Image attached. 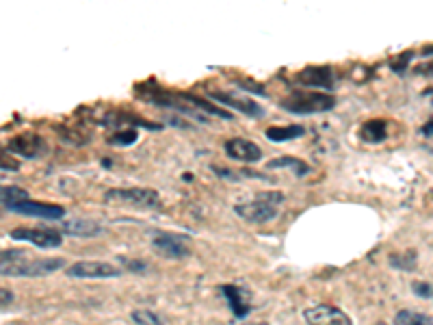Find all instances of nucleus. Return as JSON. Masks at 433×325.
I'll use <instances>...</instances> for the list:
<instances>
[{"mask_svg":"<svg viewBox=\"0 0 433 325\" xmlns=\"http://www.w3.org/2000/svg\"><path fill=\"white\" fill-rule=\"evenodd\" d=\"M284 111L295 115H314V113H327L336 107V95L325 91H308V89H293L282 102Z\"/></svg>","mask_w":433,"mask_h":325,"instance_id":"1","label":"nucleus"},{"mask_svg":"<svg viewBox=\"0 0 433 325\" xmlns=\"http://www.w3.org/2000/svg\"><path fill=\"white\" fill-rule=\"evenodd\" d=\"M284 202V195L279 191L260 193L253 202H243L234 206V215L249 223H269L279 215V204Z\"/></svg>","mask_w":433,"mask_h":325,"instance_id":"2","label":"nucleus"},{"mask_svg":"<svg viewBox=\"0 0 433 325\" xmlns=\"http://www.w3.org/2000/svg\"><path fill=\"white\" fill-rule=\"evenodd\" d=\"M63 258H33L29 260L27 256L11 263H0V273L7 278H39L55 273L63 267Z\"/></svg>","mask_w":433,"mask_h":325,"instance_id":"3","label":"nucleus"},{"mask_svg":"<svg viewBox=\"0 0 433 325\" xmlns=\"http://www.w3.org/2000/svg\"><path fill=\"white\" fill-rule=\"evenodd\" d=\"M105 202L128 204V206H135V208H159L161 197L154 189L128 187V189H109L105 193Z\"/></svg>","mask_w":433,"mask_h":325,"instance_id":"4","label":"nucleus"},{"mask_svg":"<svg viewBox=\"0 0 433 325\" xmlns=\"http://www.w3.org/2000/svg\"><path fill=\"white\" fill-rule=\"evenodd\" d=\"M152 234V249L163 256V258H171V260H180L187 258L191 254V241L182 234H173V232H149Z\"/></svg>","mask_w":433,"mask_h":325,"instance_id":"5","label":"nucleus"},{"mask_svg":"<svg viewBox=\"0 0 433 325\" xmlns=\"http://www.w3.org/2000/svg\"><path fill=\"white\" fill-rule=\"evenodd\" d=\"M67 276L69 278H79V280H98V278H119L121 271L113 267L111 263L105 260H81L67 267Z\"/></svg>","mask_w":433,"mask_h":325,"instance_id":"6","label":"nucleus"},{"mask_svg":"<svg viewBox=\"0 0 433 325\" xmlns=\"http://www.w3.org/2000/svg\"><path fill=\"white\" fill-rule=\"evenodd\" d=\"M13 241H29L41 249H55L63 245V232L55 228H15L11 230Z\"/></svg>","mask_w":433,"mask_h":325,"instance_id":"7","label":"nucleus"},{"mask_svg":"<svg viewBox=\"0 0 433 325\" xmlns=\"http://www.w3.org/2000/svg\"><path fill=\"white\" fill-rule=\"evenodd\" d=\"M213 100H217V102H221V105H225V107H232V109H237V111H241L243 115H247V117H262L265 115V109L258 105V102H253L251 98H245V95H241L239 91H211L208 93Z\"/></svg>","mask_w":433,"mask_h":325,"instance_id":"8","label":"nucleus"},{"mask_svg":"<svg viewBox=\"0 0 433 325\" xmlns=\"http://www.w3.org/2000/svg\"><path fill=\"white\" fill-rule=\"evenodd\" d=\"M303 319L308 325H353L351 319L340 308L329 306V304L308 308L303 312Z\"/></svg>","mask_w":433,"mask_h":325,"instance_id":"9","label":"nucleus"},{"mask_svg":"<svg viewBox=\"0 0 433 325\" xmlns=\"http://www.w3.org/2000/svg\"><path fill=\"white\" fill-rule=\"evenodd\" d=\"M7 147H9V152L24 157V159H39L46 154V143L35 133H24V135L13 137Z\"/></svg>","mask_w":433,"mask_h":325,"instance_id":"10","label":"nucleus"},{"mask_svg":"<svg viewBox=\"0 0 433 325\" xmlns=\"http://www.w3.org/2000/svg\"><path fill=\"white\" fill-rule=\"evenodd\" d=\"M9 213L18 215H27V217H37V219H63L65 208L57 204H48V202H35V199H24V202L15 204Z\"/></svg>","mask_w":433,"mask_h":325,"instance_id":"11","label":"nucleus"},{"mask_svg":"<svg viewBox=\"0 0 433 325\" xmlns=\"http://www.w3.org/2000/svg\"><path fill=\"white\" fill-rule=\"evenodd\" d=\"M295 83L303 87H317V89H334V69L332 67H305L295 74Z\"/></svg>","mask_w":433,"mask_h":325,"instance_id":"12","label":"nucleus"},{"mask_svg":"<svg viewBox=\"0 0 433 325\" xmlns=\"http://www.w3.org/2000/svg\"><path fill=\"white\" fill-rule=\"evenodd\" d=\"M223 147H225V154L239 163H258L262 159V150L249 139H241V137L227 139Z\"/></svg>","mask_w":433,"mask_h":325,"instance_id":"13","label":"nucleus"},{"mask_svg":"<svg viewBox=\"0 0 433 325\" xmlns=\"http://www.w3.org/2000/svg\"><path fill=\"white\" fill-rule=\"evenodd\" d=\"M219 291L225 295L227 304H230V308H232V312H234L237 319H243V317L249 314V310H251V302H249V295H247L241 286L225 284V286H221Z\"/></svg>","mask_w":433,"mask_h":325,"instance_id":"14","label":"nucleus"},{"mask_svg":"<svg viewBox=\"0 0 433 325\" xmlns=\"http://www.w3.org/2000/svg\"><path fill=\"white\" fill-rule=\"evenodd\" d=\"M61 232L69 234V237H98V234L105 232V228L91 219H72V221L63 223Z\"/></svg>","mask_w":433,"mask_h":325,"instance_id":"15","label":"nucleus"},{"mask_svg":"<svg viewBox=\"0 0 433 325\" xmlns=\"http://www.w3.org/2000/svg\"><path fill=\"white\" fill-rule=\"evenodd\" d=\"M388 137V124L384 119H371L364 121L360 128V139L366 143H381Z\"/></svg>","mask_w":433,"mask_h":325,"instance_id":"16","label":"nucleus"},{"mask_svg":"<svg viewBox=\"0 0 433 325\" xmlns=\"http://www.w3.org/2000/svg\"><path fill=\"white\" fill-rule=\"evenodd\" d=\"M279 167L293 169V173L297 178H303L305 173H310V165L303 163L301 159H295V157H279V159L269 161V165H267V169H279Z\"/></svg>","mask_w":433,"mask_h":325,"instance_id":"17","label":"nucleus"},{"mask_svg":"<svg viewBox=\"0 0 433 325\" xmlns=\"http://www.w3.org/2000/svg\"><path fill=\"white\" fill-rule=\"evenodd\" d=\"M265 135L273 143H284V141H293L297 137H303L305 128L303 126H271V128H267Z\"/></svg>","mask_w":433,"mask_h":325,"instance_id":"18","label":"nucleus"},{"mask_svg":"<svg viewBox=\"0 0 433 325\" xmlns=\"http://www.w3.org/2000/svg\"><path fill=\"white\" fill-rule=\"evenodd\" d=\"M24 199H29V191H24L20 187H3V193H0V202H3V208L5 211H11L15 204L24 202Z\"/></svg>","mask_w":433,"mask_h":325,"instance_id":"19","label":"nucleus"},{"mask_svg":"<svg viewBox=\"0 0 433 325\" xmlns=\"http://www.w3.org/2000/svg\"><path fill=\"white\" fill-rule=\"evenodd\" d=\"M394 325H433V319L420 314V312H412V310H401L394 317Z\"/></svg>","mask_w":433,"mask_h":325,"instance_id":"20","label":"nucleus"},{"mask_svg":"<svg viewBox=\"0 0 433 325\" xmlns=\"http://www.w3.org/2000/svg\"><path fill=\"white\" fill-rule=\"evenodd\" d=\"M390 265L397 269H405V271H414L416 269V252H403V254H392L390 256Z\"/></svg>","mask_w":433,"mask_h":325,"instance_id":"21","label":"nucleus"},{"mask_svg":"<svg viewBox=\"0 0 433 325\" xmlns=\"http://www.w3.org/2000/svg\"><path fill=\"white\" fill-rule=\"evenodd\" d=\"M137 131L135 128H126V131H119V133H113L109 137V143L111 145H133L137 141Z\"/></svg>","mask_w":433,"mask_h":325,"instance_id":"22","label":"nucleus"},{"mask_svg":"<svg viewBox=\"0 0 433 325\" xmlns=\"http://www.w3.org/2000/svg\"><path fill=\"white\" fill-rule=\"evenodd\" d=\"M131 319L137 323V325H163V321L159 319V314L149 312V310H135L131 314Z\"/></svg>","mask_w":433,"mask_h":325,"instance_id":"23","label":"nucleus"},{"mask_svg":"<svg viewBox=\"0 0 433 325\" xmlns=\"http://www.w3.org/2000/svg\"><path fill=\"white\" fill-rule=\"evenodd\" d=\"M414 293L420 295V297H427V295L431 293V286H429V284H422V282H416V284H414Z\"/></svg>","mask_w":433,"mask_h":325,"instance_id":"24","label":"nucleus"},{"mask_svg":"<svg viewBox=\"0 0 433 325\" xmlns=\"http://www.w3.org/2000/svg\"><path fill=\"white\" fill-rule=\"evenodd\" d=\"M126 267L133 269V271H143V269H147V265L141 263V260H126Z\"/></svg>","mask_w":433,"mask_h":325,"instance_id":"25","label":"nucleus"},{"mask_svg":"<svg viewBox=\"0 0 433 325\" xmlns=\"http://www.w3.org/2000/svg\"><path fill=\"white\" fill-rule=\"evenodd\" d=\"M422 135H427V137H429V135H433V119H431L429 124H425V128H422Z\"/></svg>","mask_w":433,"mask_h":325,"instance_id":"26","label":"nucleus"},{"mask_svg":"<svg viewBox=\"0 0 433 325\" xmlns=\"http://www.w3.org/2000/svg\"><path fill=\"white\" fill-rule=\"evenodd\" d=\"M7 302H11V293L3 291V308H7Z\"/></svg>","mask_w":433,"mask_h":325,"instance_id":"27","label":"nucleus"},{"mask_svg":"<svg viewBox=\"0 0 433 325\" xmlns=\"http://www.w3.org/2000/svg\"><path fill=\"white\" fill-rule=\"evenodd\" d=\"M375 325H388V323H375Z\"/></svg>","mask_w":433,"mask_h":325,"instance_id":"28","label":"nucleus"},{"mask_svg":"<svg viewBox=\"0 0 433 325\" xmlns=\"http://www.w3.org/2000/svg\"><path fill=\"white\" fill-rule=\"evenodd\" d=\"M256 325H267V323H256Z\"/></svg>","mask_w":433,"mask_h":325,"instance_id":"29","label":"nucleus"}]
</instances>
